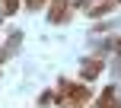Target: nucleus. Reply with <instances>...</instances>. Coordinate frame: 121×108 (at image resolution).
Wrapping results in <instances>:
<instances>
[{
	"mask_svg": "<svg viewBox=\"0 0 121 108\" xmlns=\"http://www.w3.org/2000/svg\"><path fill=\"white\" fill-rule=\"evenodd\" d=\"M16 10V0H6V13H13Z\"/></svg>",
	"mask_w": 121,
	"mask_h": 108,
	"instance_id": "nucleus-1",
	"label": "nucleus"
}]
</instances>
